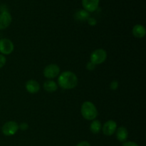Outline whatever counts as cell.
Listing matches in <instances>:
<instances>
[{
  "label": "cell",
  "instance_id": "cell-19",
  "mask_svg": "<svg viewBox=\"0 0 146 146\" xmlns=\"http://www.w3.org/2000/svg\"><path fill=\"white\" fill-rule=\"evenodd\" d=\"M96 66L94 64H93L92 62H91V61H89V62H88L86 64V68L87 70H88V71H94V69L96 68Z\"/></svg>",
  "mask_w": 146,
  "mask_h": 146
},
{
  "label": "cell",
  "instance_id": "cell-8",
  "mask_svg": "<svg viewBox=\"0 0 146 146\" xmlns=\"http://www.w3.org/2000/svg\"><path fill=\"white\" fill-rule=\"evenodd\" d=\"M12 21L11 14L7 11H1L0 14V30L6 29Z\"/></svg>",
  "mask_w": 146,
  "mask_h": 146
},
{
  "label": "cell",
  "instance_id": "cell-4",
  "mask_svg": "<svg viewBox=\"0 0 146 146\" xmlns=\"http://www.w3.org/2000/svg\"><path fill=\"white\" fill-rule=\"evenodd\" d=\"M19 124L13 121L6 122L1 128V132L6 136H11L15 135L19 131Z\"/></svg>",
  "mask_w": 146,
  "mask_h": 146
},
{
  "label": "cell",
  "instance_id": "cell-10",
  "mask_svg": "<svg viewBox=\"0 0 146 146\" xmlns=\"http://www.w3.org/2000/svg\"><path fill=\"white\" fill-rule=\"evenodd\" d=\"M25 88L26 90L27 91V92H29V94H36L38 91H40V84L38 81H36V80L31 79L29 80L25 84Z\"/></svg>",
  "mask_w": 146,
  "mask_h": 146
},
{
  "label": "cell",
  "instance_id": "cell-11",
  "mask_svg": "<svg viewBox=\"0 0 146 146\" xmlns=\"http://www.w3.org/2000/svg\"><path fill=\"white\" fill-rule=\"evenodd\" d=\"M115 136L118 141L125 143L128 138V131L127 128L124 126H120L117 128L115 131Z\"/></svg>",
  "mask_w": 146,
  "mask_h": 146
},
{
  "label": "cell",
  "instance_id": "cell-9",
  "mask_svg": "<svg viewBox=\"0 0 146 146\" xmlns=\"http://www.w3.org/2000/svg\"><path fill=\"white\" fill-rule=\"evenodd\" d=\"M100 0H82V6L88 13L96 11L99 6Z\"/></svg>",
  "mask_w": 146,
  "mask_h": 146
},
{
  "label": "cell",
  "instance_id": "cell-2",
  "mask_svg": "<svg viewBox=\"0 0 146 146\" xmlns=\"http://www.w3.org/2000/svg\"><path fill=\"white\" fill-rule=\"evenodd\" d=\"M81 113L83 118L87 121H94L98 115L96 106L91 101H85L81 107Z\"/></svg>",
  "mask_w": 146,
  "mask_h": 146
},
{
  "label": "cell",
  "instance_id": "cell-16",
  "mask_svg": "<svg viewBox=\"0 0 146 146\" xmlns=\"http://www.w3.org/2000/svg\"><path fill=\"white\" fill-rule=\"evenodd\" d=\"M118 86H119L118 81H117L116 80H114L110 84V89L112 90V91H115L118 88Z\"/></svg>",
  "mask_w": 146,
  "mask_h": 146
},
{
  "label": "cell",
  "instance_id": "cell-20",
  "mask_svg": "<svg viewBox=\"0 0 146 146\" xmlns=\"http://www.w3.org/2000/svg\"><path fill=\"white\" fill-rule=\"evenodd\" d=\"M87 21H88V24L91 26H95V25H96V24H97L96 19L94 18H93V17H89V18H88V19L87 20Z\"/></svg>",
  "mask_w": 146,
  "mask_h": 146
},
{
  "label": "cell",
  "instance_id": "cell-17",
  "mask_svg": "<svg viewBox=\"0 0 146 146\" xmlns=\"http://www.w3.org/2000/svg\"><path fill=\"white\" fill-rule=\"evenodd\" d=\"M19 128L21 129V131H25L29 129V124L26 122H22L19 125Z\"/></svg>",
  "mask_w": 146,
  "mask_h": 146
},
{
  "label": "cell",
  "instance_id": "cell-7",
  "mask_svg": "<svg viewBox=\"0 0 146 146\" xmlns=\"http://www.w3.org/2000/svg\"><path fill=\"white\" fill-rule=\"evenodd\" d=\"M117 128L118 127H117L116 122L113 120H109L104 124L101 129L104 135L106 136H111L115 133Z\"/></svg>",
  "mask_w": 146,
  "mask_h": 146
},
{
  "label": "cell",
  "instance_id": "cell-13",
  "mask_svg": "<svg viewBox=\"0 0 146 146\" xmlns=\"http://www.w3.org/2000/svg\"><path fill=\"white\" fill-rule=\"evenodd\" d=\"M90 17V14L85 9L78 10L74 14V19L78 21H86Z\"/></svg>",
  "mask_w": 146,
  "mask_h": 146
},
{
  "label": "cell",
  "instance_id": "cell-3",
  "mask_svg": "<svg viewBox=\"0 0 146 146\" xmlns=\"http://www.w3.org/2000/svg\"><path fill=\"white\" fill-rule=\"evenodd\" d=\"M107 58V52L103 48H98L96 49L91 53V56H90V59H91V62L94 64L95 65H98V64H101Z\"/></svg>",
  "mask_w": 146,
  "mask_h": 146
},
{
  "label": "cell",
  "instance_id": "cell-1",
  "mask_svg": "<svg viewBox=\"0 0 146 146\" xmlns=\"http://www.w3.org/2000/svg\"><path fill=\"white\" fill-rule=\"evenodd\" d=\"M78 77L74 72L64 71L60 74L58 78V84L61 88L66 90L73 89L78 85Z\"/></svg>",
  "mask_w": 146,
  "mask_h": 146
},
{
  "label": "cell",
  "instance_id": "cell-14",
  "mask_svg": "<svg viewBox=\"0 0 146 146\" xmlns=\"http://www.w3.org/2000/svg\"><path fill=\"white\" fill-rule=\"evenodd\" d=\"M44 89L48 93L55 92L58 89V85L53 80H47L44 83Z\"/></svg>",
  "mask_w": 146,
  "mask_h": 146
},
{
  "label": "cell",
  "instance_id": "cell-5",
  "mask_svg": "<svg viewBox=\"0 0 146 146\" xmlns=\"http://www.w3.org/2000/svg\"><path fill=\"white\" fill-rule=\"evenodd\" d=\"M44 76L48 79H53L60 74V68L57 64H51L47 65L44 69Z\"/></svg>",
  "mask_w": 146,
  "mask_h": 146
},
{
  "label": "cell",
  "instance_id": "cell-21",
  "mask_svg": "<svg viewBox=\"0 0 146 146\" xmlns=\"http://www.w3.org/2000/svg\"><path fill=\"white\" fill-rule=\"evenodd\" d=\"M123 146H139L136 143L133 142V141H127L123 143Z\"/></svg>",
  "mask_w": 146,
  "mask_h": 146
},
{
  "label": "cell",
  "instance_id": "cell-12",
  "mask_svg": "<svg viewBox=\"0 0 146 146\" xmlns=\"http://www.w3.org/2000/svg\"><path fill=\"white\" fill-rule=\"evenodd\" d=\"M133 35L138 38H142L145 37L146 34V30L144 26L141 24H136L133 27L132 30Z\"/></svg>",
  "mask_w": 146,
  "mask_h": 146
},
{
  "label": "cell",
  "instance_id": "cell-22",
  "mask_svg": "<svg viewBox=\"0 0 146 146\" xmlns=\"http://www.w3.org/2000/svg\"><path fill=\"white\" fill-rule=\"evenodd\" d=\"M76 146H91V144H90L89 142H88V141H83L78 143Z\"/></svg>",
  "mask_w": 146,
  "mask_h": 146
},
{
  "label": "cell",
  "instance_id": "cell-6",
  "mask_svg": "<svg viewBox=\"0 0 146 146\" xmlns=\"http://www.w3.org/2000/svg\"><path fill=\"white\" fill-rule=\"evenodd\" d=\"M14 46L12 41L7 38L0 39V53L2 55H9L13 52Z\"/></svg>",
  "mask_w": 146,
  "mask_h": 146
},
{
  "label": "cell",
  "instance_id": "cell-15",
  "mask_svg": "<svg viewBox=\"0 0 146 146\" xmlns=\"http://www.w3.org/2000/svg\"><path fill=\"white\" fill-rule=\"evenodd\" d=\"M101 128H102V125L101 121L98 120H94L90 125V130L94 134L99 133L100 131H101Z\"/></svg>",
  "mask_w": 146,
  "mask_h": 146
},
{
  "label": "cell",
  "instance_id": "cell-18",
  "mask_svg": "<svg viewBox=\"0 0 146 146\" xmlns=\"http://www.w3.org/2000/svg\"><path fill=\"white\" fill-rule=\"evenodd\" d=\"M7 62V58L2 54H0V69L4 66Z\"/></svg>",
  "mask_w": 146,
  "mask_h": 146
}]
</instances>
